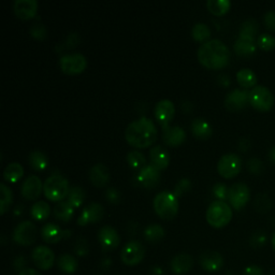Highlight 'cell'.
<instances>
[{
  "mask_svg": "<svg viewBox=\"0 0 275 275\" xmlns=\"http://www.w3.org/2000/svg\"><path fill=\"white\" fill-rule=\"evenodd\" d=\"M105 197L110 202L116 203V202H119L121 199V194L115 187H110V188H107L105 191Z\"/></svg>",
  "mask_w": 275,
  "mask_h": 275,
  "instance_id": "obj_50",
  "label": "cell"
},
{
  "mask_svg": "<svg viewBox=\"0 0 275 275\" xmlns=\"http://www.w3.org/2000/svg\"><path fill=\"white\" fill-rule=\"evenodd\" d=\"M88 243L85 239L81 238L78 239L74 245V252L77 255V256H85V255L88 254Z\"/></svg>",
  "mask_w": 275,
  "mask_h": 275,
  "instance_id": "obj_47",
  "label": "cell"
},
{
  "mask_svg": "<svg viewBox=\"0 0 275 275\" xmlns=\"http://www.w3.org/2000/svg\"><path fill=\"white\" fill-rule=\"evenodd\" d=\"M26 264H27V260L24 256H17L15 259H14V262H13V266H14V269L18 272H22L26 269Z\"/></svg>",
  "mask_w": 275,
  "mask_h": 275,
  "instance_id": "obj_52",
  "label": "cell"
},
{
  "mask_svg": "<svg viewBox=\"0 0 275 275\" xmlns=\"http://www.w3.org/2000/svg\"><path fill=\"white\" fill-rule=\"evenodd\" d=\"M152 275H163V271L159 267H154L152 269Z\"/></svg>",
  "mask_w": 275,
  "mask_h": 275,
  "instance_id": "obj_58",
  "label": "cell"
},
{
  "mask_svg": "<svg viewBox=\"0 0 275 275\" xmlns=\"http://www.w3.org/2000/svg\"><path fill=\"white\" fill-rule=\"evenodd\" d=\"M228 190L229 188H227V186L223 183H216L213 187L214 196L218 200H222V201L228 199Z\"/></svg>",
  "mask_w": 275,
  "mask_h": 275,
  "instance_id": "obj_46",
  "label": "cell"
},
{
  "mask_svg": "<svg viewBox=\"0 0 275 275\" xmlns=\"http://www.w3.org/2000/svg\"><path fill=\"white\" fill-rule=\"evenodd\" d=\"M53 212L54 216L58 221L67 223L72 218V216L74 214V208L67 200L66 201L63 200L55 205Z\"/></svg>",
  "mask_w": 275,
  "mask_h": 275,
  "instance_id": "obj_28",
  "label": "cell"
},
{
  "mask_svg": "<svg viewBox=\"0 0 275 275\" xmlns=\"http://www.w3.org/2000/svg\"><path fill=\"white\" fill-rule=\"evenodd\" d=\"M41 237L48 244H56L64 239V229L53 223L45 224L41 228Z\"/></svg>",
  "mask_w": 275,
  "mask_h": 275,
  "instance_id": "obj_25",
  "label": "cell"
},
{
  "mask_svg": "<svg viewBox=\"0 0 275 275\" xmlns=\"http://www.w3.org/2000/svg\"><path fill=\"white\" fill-rule=\"evenodd\" d=\"M151 164L158 170L166 169L170 163V155L161 145H155L150 150Z\"/></svg>",
  "mask_w": 275,
  "mask_h": 275,
  "instance_id": "obj_23",
  "label": "cell"
},
{
  "mask_svg": "<svg viewBox=\"0 0 275 275\" xmlns=\"http://www.w3.org/2000/svg\"><path fill=\"white\" fill-rule=\"evenodd\" d=\"M242 169V159L234 153L223 155L217 162V171L225 179H232L237 176Z\"/></svg>",
  "mask_w": 275,
  "mask_h": 275,
  "instance_id": "obj_7",
  "label": "cell"
},
{
  "mask_svg": "<svg viewBox=\"0 0 275 275\" xmlns=\"http://www.w3.org/2000/svg\"><path fill=\"white\" fill-rule=\"evenodd\" d=\"M29 33H31L33 38L38 39V40H43L47 36V29L43 24L35 23L29 29Z\"/></svg>",
  "mask_w": 275,
  "mask_h": 275,
  "instance_id": "obj_44",
  "label": "cell"
},
{
  "mask_svg": "<svg viewBox=\"0 0 275 275\" xmlns=\"http://www.w3.org/2000/svg\"><path fill=\"white\" fill-rule=\"evenodd\" d=\"M127 161L132 169H142L144 166H146V158L140 151H130L127 154Z\"/></svg>",
  "mask_w": 275,
  "mask_h": 275,
  "instance_id": "obj_40",
  "label": "cell"
},
{
  "mask_svg": "<svg viewBox=\"0 0 275 275\" xmlns=\"http://www.w3.org/2000/svg\"><path fill=\"white\" fill-rule=\"evenodd\" d=\"M233 50L240 56H252L256 52V44H255V41L244 40V39L239 38L234 42Z\"/></svg>",
  "mask_w": 275,
  "mask_h": 275,
  "instance_id": "obj_35",
  "label": "cell"
},
{
  "mask_svg": "<svg viewBox=\"0 0 275 275\" xmlns=\"http://www.w3.org/2000/svg\"><path fill=\"white\" fill-rule=\"evenodd\" d=\"M230 6L231 4L229 0H208V3H206V8L209 9V11L217 16L227 13Z\"/></svg>",
  "mask_w": 275,
  "mask_h": 275,
  "instance_id": "obj_36",
  "label": "cell"
},
{
  "mask_svg": "<svg viewBox=\"0 0 275 275\" xmlns=\"http://www.w3.org/2000/svg\"><path fill=\"white\" fill-rule=\"evenodd\" d=\"M250 243L253 248L258 249L261 246H264V244L267 243V234L263 231H256L252 234Z\"/></svg>",
  "mask_w": 275,
  "mask_h": 275,
  "instance_id": "obj_45",
  "label": "cell"
},
{
  "mask_svg": "<svg viewBox=\"0 0 275 275\" xmlns=\"http://www.w3.org/2000/svg\"><path fill=\"white\" fill-rule=\"evenodd\" d=\"M191 36L196 41L205 42L211 36V29L204 23H196L191 29Z\"/></svg>",
  "mask_w": 275,
  "mask_h": 275,
  "instance_id": "obj_39",
  "label": "cell"
},
{
  "mask_svg": "<svg viewBox=\"0 0 275 275\" xmlns=\"http://www.w3.org/2000/svg\"><path fill=\"white\" fill-rule=\"evenodd\" d=\"M254 208L259 213H267L272 209V201L266 194L258 195L254 202Z\"/></svg>",
  "mask_w": 275,
  "mask_h": 275,
  "instance_id": "obj_41",
  "label": "cell"
},
{
  "mask_svg": "<svg viewBox=\"0 0 275 275\" xmlns=\"http://www.w3.org/2000/svg\"><path fill=\"white\" fill-rule=\"evenodd\" d=\"M18 275H41L38 271H36L35 269L32 268H26L24 271L19 272Z\"/></svg>",
  "mask_w": 275,
  "mask_h": 275,
  "instance_id": "obj_55",
  "label": "cell"
},
{
  "mask_svg": "<svg viewBox=\"0 0 275 275\" xmlns=\"http://www.w3.org/2000/svg\"><path fill=\"white\" fill-rule=\"evenodd\" d=\"M243 275H263V271L258 266H250L244 270Z\"/></svg>",
  "mask_w": 275,
  "mask_h": 275,
  "instance_id": "obj_53",
  "label": "cell"
},
{
  "mask_svg": "<svg viewBox=\"0 0 275 275\" xmlns=\"http://www.w3.org/2000/svg\"><path fill=\"white\" fill-rule=\"evenodd\" d=\"M32 258L35 266L42 271L50 270L55 262V254L45 245H39L32 253Z\"/></svg>",
  "mask_w": 275,
  "mask_h": 275,
  "instance_id": "obj_12",
  "label": "cell"
},
{
  "mask_svg": "<svg viewBox=\"0 0 275 275\" xmlns=\"http://www.w3.org/2000/svg\"><path fill=\"white\" fill-rule=\"evenodd\" d=\"M194 266V259L188 254H179L171 260L170 268L174 274L184 275L188 273Z\"/></svg>",
  "mask_w": 275,
  "mask_h": 275,
  "instance_id": "obj_24",
  "label": "cell"
},
{
  "mask_svg": "<svg viewBox=\"0 0 275 275\" xmlns=\"http://www.w3.org/2000/svg\"><path fill=\"white\" fill-rule=\"evenodd\" d=\"M175 113V106L169 99H161L155 105L154 115L157 122L160 124L162 129L169 127V123L172 121Z\"/></svg>",
  "mask_w": 275,
  "mask_h": 275,
  "instance_id": "obj_13",
  "label": "cell"
},
{
  "mask_svg": "<svg viewBox=\"0 0 275 275\" xmlns=\"http://www.w3.org/2000/svg\"><path fill=\"white\" fill-rule=\"evenodd\" d=\"M161 178L160 170H158L153 164H146L139 170L136 174V181L142 187L153 188L158 185Z\"/></svg>",
  "mask_w": 275,
  "mask_h": 275,
  "instance_id": "obj_15",
  "label": "cell"
},
{
  "mask_svg": "<svg viewBox=\"0 0 275 275\" xmlns=\"http://www.w3.org/2000/svg\"><path fill=\"white\" fill-rule=\"evenodd\" d=\"M269 159H270L273 163H275V146H274L273 149L269 152Z\"/></svg>",
  "mask_w": 275,
  "mask_h": 275,
  "instance_id": "obj_59",
  "label": "cell"
},
{
  "mask_svg": "<svg viewBox=\"0 0 275 275\" xmlns=\"http://www.w3.org/2000/svg\"><path fill=\"white\" fill-rule=\"evenodd\" d=\"M13 201V194L11 188L7 186L5 183L0 184V211H2V214H5L10 205L12 204Z\"/></svg>",
  "mask_w": 275,
  "mask_h": 275,
  "instance_id": "obj_37",
  "label": "cell"
},
{
  "mask_svg": "<svg viewBox=\"0 0 275 275\" xmlns=\"http://www.w3.org/2000/svg\"><path fill=\"white\" fill-rule=\"evenodd\" d=\"M28 161H29V164L32 166V168L37 171L44 170L48 164L47 156L45 155V153L41 151L31 152V154H29L28 156Z\"/></svg>",
  "mask_w": 275,
  "mask_h": 275,
  "instance_id": "obj_33",
  "label": "cell"
},
{
  "mask_svg": "<svg viewBox=\"0 0 275 275\" xmlns=\"http://www.w3.org/2000/svg\"><path fill=\"white\" fill-rule=\"evenodd\" d=\"M162 131V140L169 146H179L186 139V132L180 126H169Z\"/></svg>",
  "mask_w": 275,
  "mask_h": 275,
  "instance_id": "obj_22",
  "label": "cell"
},
{
  "mask_svg": "<svg viewBox=\"0 0 275 275\" xmlns=\"http://www.w3.org/2000/svg\"><path fill=\"white\" fill-rule=\"evenodd\" d=\"M111 266H112V261H111V259H110V258H104V259L102 260L101 267H102L103 269L107 270V269H110V267H111Z\"/></svg>",
  "mask_w": 275,
  "mask_h": 275,
  "instance_id": "obj_57",
  "label": "cell"
},
{
  "mask_svg": "<svg viewBox=\"0 0 275 275\" xmlns=\"http://www.w3.org/2000/svg\"><path fill=\"white\" fill-rule=\"evenodd\" d=\"M24 174V168L19 162H11L7 164L4 170V178L6 181L15 183L22 178Z\"/></svg>",
  "mask_w": 275,
  "mask_h": 275,
  "instance_id": "obj_31",
  "label": "cell"
},
{
  "mask_svg": "<svg viewBox=\"0 0 275 275\" xmlns=\"http://www.w3.org/2000/svg\"><path fill=\"white\" fill-rule=\"evenodd\" d=\"M201 268L210 273L218 272L224 267V258L222 254L216 251H205L199 257Z\"/></svg>",
  "mask_w": 275,
  "mask_h": 275,
  "instance_id": "obj_17",
  "label": "cell"
},
{
  "mask_svg": "<svg viewBox=\"0 0 275 275\" xmlns=\"http://www.w3.org/2000/svg\"><path fill=\"white\" fill-rule=\"evenodd\" d=\"M70 235H71V231H70V230H68V229H64V239H68V238H70Z\"/></svg>",
  "mask_w": 275,
  "mask_h": 275,
  "instance_id": "obj_60",
  "label": "cell"
},
{
  "mask_svg": "<svg viewBox=\"0 0 275 275\" xmlns=\"http://www.w3.org/2000/svg\"><path fill=\"white\" fill-rule=\"evenodd\" d=\"M239 145H240V150L243 151V152H245V151H248L250 149L251 143H250L249 139H246V138H243V139L240 140Z\"/></svg>",
  "mask_w": 275,
  "mask_h": 275,
  "instance_id": "obj_54",
  "label": "cell"
},
{
  "mask_svg": "<svg viewBox=\"0 0 275 275\" xmlns=\"http://www.w3.org/2000/svg\"><path fill=\"white\" fill-rule=\"evenodd\" d=\"M190 128L194 135L199 138V139H209L213 133V128L211 124L206 120L202 119V117L195 119L191 122Z\"/></svg>",
  "mask_w": 275,
  "mask_h": 275,
  "instance_id": "obj_26",
  "label": "cell"
},
{
  "mask_svg": "<svg viewBox=\"0 0 275 275\" xmlns=\"http://www.w3.org/2000/svg\"><path fill=\"white\" fill-rule=\"evenodd\" d=\"M145 257V248L139 241H130L127 243L121 252L122 262L128 267L139 264Z\"/></svg>",
  "mask_w": 275,
  "mask_h": 275,
  "instance_id": "obj_8",
  "label": "cell"
},
{
  "mask_svg": "<svg viewBox=\"0 0 275 275\" xmlns=\"http://www.w3.org/2000/svg\"><path fill=\"white\" fill-rule=\"evenodd\" d=\"M78 42H80V36L77 33H71L67 36L64 43L67 48H73L78 44Z\"/></svg>",
  "mask_w": 275,
  "mask_h": 275,
  "instance_id": "obj_49",
  "label": "cell"
},
{
  "mask_svg": "<svg viewBox=\"0 0 275 275\" xmlns=\"http://www.w3.org/2000/svg\"><path fill=\"white\" fill-rule=\"evenodd\" d=\"M104 215L103 206L98 202H91L83 209L81 215L78 216L77 224L80 226H86L93 223L99 222Z\"/></svg>",
  "mask_w": 275,
  "mask_h": 275,
  "instance_id": "obj_16",
  "label": "cell"
},
{
  "mask_svg": "<svg viewBox=\"0 0 275 275\" xmlns=\"http://www.w3.org/2000/svg\"><path fill=\"white\" fill-rule=\"evenodd\" d=\"M154 211L162 219L170 221L179 212V200L170 191H160L155 196L153 201Z\"/></svg>",
  "mask_w": 275,
  "mask_h": 275,
  "instance_id": "obj_3",
  "label": "cell"
},
{
  "mask_svg": "<svg viewBox=\"0 0 275 275\" xmlns=\"http://www.w3.org/2000/svg\"><path fill=\"white\" fill-rule=\"evenodd\" d=\"M250 92L245 90H233L225 98V106L231 112H237L244 109L249 103Z\"/></svg>",
  "mask_w": 275,
  "mask_h": 275,
  "instance_id": "obj_18",
  "label": "cell"
},
{
  "mask_svg": "<svg viewBox=\"0 0 275 275\" xmlns=\"http://www.w3.org/2000/svg\"><path fill=\"white\" fill-rule=\"evenodd\" d=\"M197 56L201 65L216 70V69H222L227 66L230 52L228 46L219 39H211L199 46Z\"/></svg>",
  "mask_w": 275,
  "mask_h": 275,
  "instance_id": "obj_1",
  "label": "cell"
},
{
  "mask_svg": "<svg viewBox=\"0 0 275 275\" xmlns=\"http://www.w3.org/2000/svg\"><path fill=\"white\" fill-rule=\"evenodd\" d=\"M271 243H272V248H273V250L275 251V233L273 234L272 240H271Z\"/></svg>",
  "mask_w": 275,
  "mask_h": 275,
  "instance_id": "obj_61",
  "label": "cell"
},
{
  "mask_svg": "<svg viewBox=\"0 0 275 275\" xmlns=\"http://www.w3.org/2000/svg\"><path fill=\"white\" fill-rule=\"evenodd\" d=\"M88 176H90L92 184L96 187H103L110 181V171L105 164L99 162L92 167Z\"/></svg>",
  "mask_w": 275,
  "mask_h": 275,
  "instance_id": "obj_21",
  "label": "cell"
},
{
  "mask_svg": "<svg viewBox=\"0 0 275 275\" xmlns=\"http://www.w3.org/2000/svg\"><path fill=\"white\" fill-rule=\"evenodd\" d=\"M60 66L62 71L67 74H77L85 70L87 60L81 53H69L61 57Z\"/></svg>",
  "mask_w": 275,
  "mask_h": 275,
  "instance_id": "obj_9",
  "label": "cell"
},
{
  "mask_svg": "<svg viewBox=\"0 0 275 275\" xmlns=\"http://www.w3.org/2000/svg\"><path fill=\"white\" fill-rule=\"evenodd\" d=\"M237 81L243 88H254L257 84V76L249 68H243L237 72Z\"/></svg>",
  "mask_w": 275,
  "mask_h": 275,
  "instance_id": "obj_29",
  "label": "cell"
},
{
  "mask_svg": "<svg viewBox=\"0 0 275 275\" xmlns=\"http://www.w3.org/2000/svg\"><path fill=\"white\" fill-rule=\"evenodd\" d=\"M257 45L262 51L270 52L275 48V38L270 34H262L257 39Z\"/></svg>",
  "mask_w": 275,
  "mask_h": 275,
  "instance_id": "obj_42",
  "label": "cell"
},
{
  "mask_svg": "<svg viewBox=\"0 0 275 275\" xmlns=\"http://www.w3.org/2000/svg\"><path fill=\"white\" fill-rule=\"evenodd\" d=\"M98 240H99L102 250L105 252L117 249L121 243V238L116 229L109 225L103 226V227L99 229V232H98Z\"/></svg>",
  "mask_w": 275,
  "mask_h": 275,
  "instance_id": "obj_14",
  "label": "cell"
},
{
  "mask_svg": "<svg viewBox=\"0 0 275 275\" xmlns=\"http://www.w3.org/2000/svg\"><path fill=\"white\" fill-rule=\"evenodd\" d=\"M250 197V188L244 183H235L228 190V201L234 210H242L249 202Z\"/></svg>",
  "mask_w": 275,
  "mask_h": 275,
  "instance_id": "obj_11",
  "label": "cell"
},
{
  "mask_svg": "<svg viewBox=\"0 0 275 275\" xmlns=\"http://www.w3.org/2000/svg\"><path fill=\"white\" fill-rule=\"evenodd\" d=\"M31 213H32V216H33L34 219L41 222V221H45L48 216H50L51 208L47 202L40 200V201H37L33 204Z\"/></svg>",
  "mask_w": 275,
  "mask_h": 275,
  "instance_id": "obj_34",
  "label": "cell"
},
{
  "mask_svg": "<svg viewBox=\"0 0 275 275\" xmlns=\"http://www.w3.org/2000/svg\"><path fill=\"white\" fill-rule=\"evenodd\" d=\"M218 81H219V83L223 85V86H228L229 85V83H230V81H229V77L227 76V75H224V74H222V75H219L218 76Z\"/></svg>",
  "mask_w": 275,
  "mask_h": 275,
  "instance_id": "obj_56",
  "label": "cell"
},
{
  "mask_svg": "<svg viewBox=\"0 0 275 275\" xmlns=\"http://www.w3.org/2000/svg\"><path fill=\"white\" fill-rule=\"evenodd\" d=\"M69 190H70L69 182L61 174H52L44 181L43 191L48 200L63 201L68 196Z\"/></svg>",
  "mask_w": 275,
  "mask_h": 275,
  "instance_id": "obj_5",
  "label": "cell"
},
{
  "mask_svg": "<svg viewBox=\"0 0 275 275\" xmlns=\"http://www.w3.org/2000/svg\"><path fill=\"white\" fill-rule=\"evenodd\" d=\"M37 229L36 226L31 221H24L19 223L13 231V240L15 243L23 245V246H29L36 241Z\"/></svg>",
  "mask_w": 275,
  "mask_h": 275,
  "instance_id": "obj_10",
  "label": "cell"
},
{
  "mask_svg": "<svg viewBox=\"0 0 275 275\" xmlns=\"http://www.w3.org/2000/svg\"><path fill=\"white\" fill-rule=\"evenodd\" d=\"M264 24L271 32H275V11H269L264 15Z\"/></svg>",
  "mask_w": 275,
  "mask_h": 275,
  "instance_id": "obj_51",
  "label": "cell"
},
{
  "mask_svg": "<svg viewBox=\"0 0 275 275\" xmlns=\"http://www.w3.org/2000/svg\"><path fill=\"white\" fill-rule=\"evenodd\" d=\"M157 134L158 131L154 122L146 116L132 121L125 131L126 141L138 149L152 145L157 139Z\"/></svg>",
  "mask_w": 275,
  "mask_h": 275,
  "instance_id": "obj_2",
  "label": "cell"
},
{
  "mask_svg": "<svg viewBox=\"0 0 275 275\" xmlns=\"http://www.w3.org/2000/svg\"><path fill=\"white\" fill-rule=\"evenodd\" d=\"M190 188H191V181L187 178H183L175 184L173 194L175 195V197L179 198L183 194L190 190Z\"/></svg>",
  "mask_w": 275,
  "mask_h": 275,
  "instance_id": "obj_43",
  "label": "cell"
},
{
  "mask_svg": "<svg viewBox=\"0 0 275 275\" xmlns=\"http://www.w3.org/2000/svg\"><path fill=\"white\" fill-rule=\"evenodd\" d=\"M43 183L41 181V179L39 178V176L33 174L29 175L24 180L22 187H21V191L23 197L28 199V200H35L37 199L40 194L42 193L43 189Z\"/></svg>",
  "mask_w": 275,
  "mask_h": 275,
  "instance_id": "obj_19",
  "label": "cell"
},
{
  "mask_svg": "<svg viewBox=\"0 0 275 275\" xmlns=\"http://www.w3.org/2000/svg\"><path fill=\"white\" fill-rule=\"evenodd\" d=\"M269 275H275V269H274V270H272V271H270Z\"/></svg>",
  "mask_w": 275,
  "mask_h": 275,
  "instance_id": "obj_62",
  "label": "cell"
},
{
  "mask_svg": "<svg viewBox=\"0 0 275 275\" xmlns=\"http://www.w3.org/2000/svg\"><path fill=\"white\" fill-rule=\"evenodd\" d=\"M57 266L66 274H73L78 268L77 259L70 254H63L57 260Z\"/></svg>",
  "mask_w": 275,
  "mask_h": 275,
  "instance_id": "obj_30",
  "label": "cell"
},
{
  "mask_svg": "<svg viewBox=\"0 0 275 275\" xmlns=\"http://www.w3.org/2000/svg\"><path fill=\"white\" fill-rule=\"evenodd\" d=\"M248 169L253 174H260L263 170V166L258 158H251L248 161Z\"/></svg>",
  "mask_w": 275,
  "mask_h": 275,
  "instance_id": "obj_48",
  "label": "cell"
},
{
  "mask_svg": "<svg viewBox=\"0 0 275 275\" xmlns=\"http://www.w3.org/2000/svg\"><path fill=\"white\" fill-rule=\"evenodd\" d=\"M206 222L214 228H224L232 219L231 206L225 201L214 200L205 214Z\"/></svg>",
  "mask_w": 275,
  "mask_h": 275,
  "instance_id": "obj_4",
  "label": "cell"
},
{
  "mask_svg": "<svg viewBox=\"0 0 275 275\" xmlns=\"http://www.w3.org/2000/svg\"><path fill=\"white\" fill-rule=\"evenodd\" d=\"M259 26L258 23L253 18H249L241 24L239 31V38L244 40L255 41V37L258 34Z\"/></svg>",
  "mask_w": 275,
  "mask_h": 275,
  "instance_id": "obj_27",
  "label": "cell"
},
{
  "mask_svg": "<svg viewBox=\"0 0 275 275\" xmlns=\"http://www.w3.org/2000/svg\"><path fill=\"white\" fill-rule=\"evenodd\" d=\"M85 199V191L81 186H72L67 196V201L70 203L73 208L81 206Z\"/></svg>",
  "mask_w": 275,
  "mask_h": 275,
  "instance_id": "obj_38",
  "label": "cell"
},
{
  "mask_svg": "<svg viewBox=\"0 0 275 275\" xmlns=\"http://www.w3.org/2000/svg\"><path fill=\"white\" fill-rule=\"evenodd\" d=\"M13 10L16 16L19 18H33L37 14L38 3L37 0H15L13 3Z\"/></svg>",
  "mask_w": 275,
  "mask_h": 275,
  "instance_id": "obj_20",
  "label": "cell"
},
{
  "mask_svg": "<svg viewBox=\"0 0 275 275\" xmlns=\"http://www.w3.org/2000/svg\"><path fill=\"white\" fill-rule=\"evenodd\" d=\"M166 231L161 225L158 224H151L147 226L144 230V238L146 241L151 243L159 242L164 238Z\"/></svg>",
  "mask_w": 275,
  "mask_h": 275,
  "instance_id": "obj_32",
  "label": "cell"
},
{
  "mask_svg": "<svg viewBox=\"0 0 275 275\" xmlns=\"http://www.w3.org/2000/svg\"><path fill=\"white\" fill-rule=\"evenodd\" d=\"M249 103L255 110L259 112H268L274 104V96L264 86H255L249 95Z\"/></svg>",
  "mask_w": 275,
  "mask_h": 275,
  "instance_id": "obj_6",
  "label": "cell"
}]
</instances>
